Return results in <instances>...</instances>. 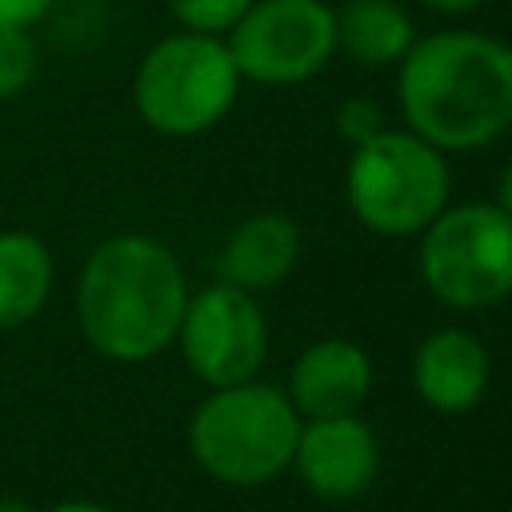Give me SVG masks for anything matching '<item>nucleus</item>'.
I'll use <instances>...</instances> for the list:
<instances>
[{"mask_svg":"<svg viewBox=\"0 0 512 512\" xmlns=\"http://www.w3.org/2000/svg\"><path fill=\"white\" fill-rule=\"evenodd\" d=\"M396 104L420 140L452 152H476L512 128V44L444 28L412 40L396 76Z\"/></svg>","mask_w":512,"mask_h":512,"instance_id":"obj_1","label":"nucleus"},{"mask_svg":"<svg viewBox=\"0 0 512 512\" xmlns=\"http://www.w3.org/2000/svg\"><path fill=\"white\" fill-rule=\"evenodd\" d=\"M188 296L172 248L156 236L124 232L92 248L76 284V320L100 356L140 364L176 344Z\"/></svg>","mask_w":512,"mask_h":512,"instance_id":"obj_2","label":"nucleus"},{"mask_svg":"<svg viewBox=\"0 0 512 512\" xmlns=\"http://www.w3.org/2000/svg\"><path fill=\"white\" fill-rule=\"evenodd\" d=\"M300 412L288 392L264 380H240L212 388L188 420L192 460L220 484L256 488L292 468Z\"/></svg>","mask_w":512,"mask_h":512,"instance_id":"obj_3","label":"nucleus"},{"mask_svg":"<svg viewBox=\"0 0 512 512\" xmlns=\"http://www.w3.org/2000/svg\"><path fill=\"white\" fill-rule=\"evenodd\" d=\"M448 156L408 128H384L356 144L344 168L352 216L380 236H420L448 208Z\"/></svg>","mask_w":512,"mask_h":512,"instance_id":"obj_4","label":"nucleus"},{"mask_svg":"<svg viewBox=\"0 0 512 512\" xmlns=\"http://www.w3.org/2000/svg\"><path fill=\"white\" fill-rule=\"evenodd\" d=\"M240 92V72L220 36L176 32L156 40L132 80L136 112L160 136H200L216 128Z\"/></svg>","mask_w":512,"mask_h":512,"instance_id":"obj_5","label":"nucleus"},{"mask_svg":"<svg viewBox=\"0 0 512 512\" xmlns=\"http://www.w3.org/2000/svg\"><path fill=\"white\" fill-rule=\"evenodd\" d=\"M420 276L428 292L460 312L512 296V216L496 204L444 208L420 232Z\"/></svg>","mask_w":512,"mask_h":512,"instance_id":"obj_6","label":"nucleus"},{"mask_svg":"<svg viewBox=\"0 0 512 512\" xmlns=\"http://www.w3.org/2000/svg\"><path fill=\"white\" fill-rule=\"evenodd\" d=\"M224 44L240 80L304 84L336 56V12L324 0H252Z\"/></svg>","mask_w":512,"mask_h":512,"instance_id":"obj_7","label":"nucleus"},{"mask_svg":"<svg viewBox=\"0 0 512 512\" xmlns=\"http://www.w3.org/2000/svg\"><path fill=\"white\" fill-rule=\"evenodd\" d=\"M176 344L184 364L208 388L252 380L268 356V324L252 292L220 280L188 296Z\"/></svg>","mask_w":512,"mask_h":512,"instance_id":"obj_8","label":"nucleus"},{"mask_svg":"<svg viewBox=\"0 0 512 512\" xmlns=\"http://www.w3.org/2000/svg\"><path fill=\"white\" fill-rule=\"evenodd\" d=\"M292 468L320 500H356L380 476V440L360 412L304 420L292 452Z\"/></svg>","mask_w":512,"mask_h":512,"instance_id":"obj_9","label":"nucleus"},{"mask_svg":"<svg viewBox=\"0 0 512 512\" xmlns=\"http://www.w3.org/2000/svg\"><path fill=\"white\" fill-rule=\"evenodd\" d=\"M372 392V360L360 344L344 336H324L308 344L288 372V400L300 420L352 416Z\"/></svg>","mask_w":512,"mask_h":512,"instance_id":"obj_10","label":"nucleus"},{"mask_svg":"<svg viewBox=\"0 0 512 512\" xmlns=\"http://www.w3.org/2000/svg\"><path fill=\"white\" fill-rule=\"evenodd\" d=\"M492 360L488 348L464 328H436L412 356V384L420 400L440 416L472 412L488 392Z\"/></svg>","mask_w":512,"mask_h":512,"instance_id":"obj_11","label":"nucleus"},{"mask_svg":"<svg viewBox=\"0 0 512 512\" xmlns=\"http://www.w3.org/2000/svg\"><path fill=\"white\" fill-rule=\"evenodd\" d=\"M300 256V228L280 212H256L232 228L220 252V276L244 292H264L288 280Z\"/></svg>","mask_w":512,"mask_h":512,"instance_id":"obj_12","label":"nucleus"},{"mask_svg":"<svg viewBox=\"0 0 512 512\" xmlns=\"http://www.w3.org/2000/svg\"><path fill=\"white\" fill-rule=\"evenodd\" d=\"M336 12V52L364 68L400 64L416 40L412 16L396 0H348Z\"/></svg>","mask_w":512,"mask_h":512,"instance_id":"obj_13","label":"nucleus"},{"mask_svg":"<svg viewBox=\"0 0 512 512\" xmlns=\"http://www.w3.org/2000/svg\"><path fill=\"white\" fill-rule=\"evenodd\" d=\"M52 292V252L32 232H0V332L28 324Z\"/></svg>","mask_w":512,"mask_h":512,"instance_id":"obj_14","label":"nucleus"},{"mask_svg":"<svg viewBox=\"0 0 512 512\" xmlns=\"http://www.w3.org/2000/svg\"><path fill=\"white\" fill-rule=\"evenodd\" d=\"M36 40L28 28H4L0 24V96H16L36 76Z\"/></svg>","mask_w":512,"mask_h":512,"instance_id":"obj_15","label":"nucleus"},{"mask_svg":"<svg viewBox=\"0 0 512 512\" xmlns=\"http://www.w3.org/2000/svg\"><path fill=\"white\" fill-rule=\"evenodd\" d=\"M168 8L188 32L220 36L252 8V0H168Z\"/></svg>","mask_w":512,"mask_h":512,"instance_id":"obj_16","label":"nucleus"},{"mask_svg":"<svg viewBox=\"0 0 512 512\" xmlns=\"http://www.w3.org/2000/svg\"><path fill=\"white\" fill-rule=\"evenodd\" d=\"M388 128V120H384V108L372 100V96H352V100H344L340 104V112H336V132L356 148V144H368L372 136H380Z\"/></svg>","mask_w":512,"mask_h":512,"instance_id":"obj_17","label":"nucleus"},{"mask_svg":"<svg viewBox=\"0 0 512 512\" xmlns=\"http://www.w3.org/2000/svg\"><path fill=\"white\" fill-rule=\"evenodd\" d=\"M56 0H0V24L4 28H32L52 12Z\"/></svg>","mask_w":512,"mask_h":512,"instance_id":"obj_18","label":"nucleus"},{"mask_svg":"<svg viewBox=\"0 0 512 512\" xmlns=\"http://www.w3.org/2000/svg\"><path fill=\"white\" fill-rule=\"evenodd\" d=\"M428 12H440V16H464V12H476L480 4L488 0H420Z\"/></svg>","mask_w":512,"mask_h":512,"instance_id":"obj_19","label":"nucleus"},{"mask_svg":"<svg viewBox=\"0 0 512 512\" xmlns=\"http://www.w3.org/2000/svg\"><path fill=\"white\" fill-rule=\"evenodd\" d=\"M496 208H504V212L512 216V160H508L504 172H500V184H496Z\"/></svg>","mask_w":512,"mask_h":512,"instance_id":"obj_20","label":"nucleus"},{"mask_svg":"<svg viewBox=\"0 0 512 512\" xmlns=\"http://www.w3.org/2000/svg\"><path fill=\"white\" fill-rule=\"evenodd\" d=\"M48 512H112V508L92 504V500H68V504H56V508H48Z\"/></svg>","mask_w":512,"mask_h":512,"instance_id":"obj_21","label":"nucleus"},{"mask_svg":"<svg viewBox=\"0 0 512 512\" xmlns=\"http://www.w3.org/2000/svg\"><path fill=\"white\" fill-rule=\"evenodd\" d=\"M0 512H32L24 500H16V496H0Z\"/></svg>","mask_w":512,"mask_h":512,"instance_id":"obj_22","label":"nucleus"}]
</instances>
